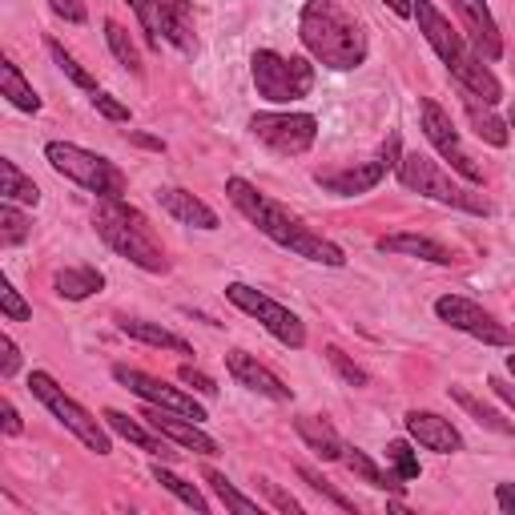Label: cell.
Returning <instances> with one entry per match:
<instances>
[{
    "instance_id": "obj_1",
    "label": "cell",
    "mask_w": 515,
    "mask_h": 515,
    "mask_svg": "<svg viewBox=\"0 0 515 515\" xmlns=\"http://www.w3.org/2000/svg\"><path fill=\"white\" fill-rule=\"evenodd\" d=\"M226 194H230V202L270 238V242H278V246H286V250H294L298 258H310V262H322V266H342L347 258H342V250L334 246V242H326L322 234H314L310 226H302L286 206H278V202H270L266 194H258L250 182H242V178H230L226 182Z\"/></svg>"
},
{
    "instance_id": "obj_2",
    "label": "cell",
    "mask_w": 515,
    "mask_h": 515,
    "mask_svg": "<svg viewBox=\"0 0 515 515\" xmlns=\"http://www.w3.org/2000/svg\"><path fill=\"white\" fill-rule=\"evenodd\" d=\"M298 37L310 57L330 69H359L367 61V33L338 0H306L298 17Z\"/></svg>"
},
{
    "instance_id": "obj_3",
    "label": "cell",
    "mask_w": 515,
    "mask_h": 515,
    "mask_svg": "<svg viewBox=\"0 0 515 515\" xmlns=\"http://www.w3.org/2000/svg\"><path fill=\"white\" fill-rule=\"evenodd\" d=\"M415 21H419L423 37L431 41V49L439 53V61L451 69V77H455L471 97H483V105H495V101L503 97L495 73L463 45V37L451 29V21L431 5V0H419V5H415Z\"/></svg>"
},
{
    "instance_id": "obj_4",
    "label": "cell",
    "mask_w": 515,
    "mask_h": 515,
    "mask_svg": "<svg viewBox=\"0 0 515 515\" xmlns=\"http://www.w3.org/2000/svg\"><path fill=\"white\" fill-rule=\"evenodd\" d=\"M93 226L97 234L105 238V246L121 258H129L133 266L149 270V274H161L169 262H165V250L157 246L149 222L141 218V210H133L129 202L121 198H101L97 214H93Z\"/></svg>"
},
{
    "instance_id": "obj_5",
    "label": "cell",
    "mask_w": 515,
    "mask_h": 515,
    "mask_svg": "<svg viewBox=\"0 0 515 515\" xmlns=\"http://www.w3.org/2000/svg\"><path fill=\"white\" fill-rule=\"evenodd\" d=\"M45 157H49V165L57 169L61 178L77 182L89 194H101V198H121L125 194V174H121V169L113 161H105V157L73 145V141H49L45 145Z\"/></svg>"
},
{
    "instance_id": "obj_6",
    "label": "cell",
    "mask_w": 515,
    "mask_h": 515,
    "mask_svg": "<svg viewBox=\"0 0 515 515\" xmlns=\"http://www.w3.org/2000/svg\"><path fill=\"white\" fill-rule=\"evenodd\" d=\"M399 178H403L407 190H415V194H423V198H435V202H443V206H455V210H467V214H487V210H491L475 190L455 186L447 169H443L439 161L423 157V153H407V157L399 161Z\"/></svg>"
},
{
    "instance_id": "obj_7",
    "label": "cell",
    "mask_w": 515,
    "mask_h": 515,
    "mask_svg": "<svg viewBox=\"0 0 515 515\" xmlns=\"http://www.w3.org/2000/svg\"><path fill=\"white\" fill-rule=\"evenodd\" d=\"M250 65H254L258 93L274 105H290V101H298L314 89V65L302 61V57H282L274 49H258Z\"/></svg>"
},
{
    "instance_id": "obj_8",
    "label": "cell",
    "mask_w": 515,
    "mask_h": 515,
    "mask_svg": "<svg viewBox=\"0 0 515 515\" xmlns=\"http://www.w3.org/2000/svg\"><path fill=\"white\" fill-rule=\"evenodd\" d=\"M29 391L89 447V451H97V455H109L113 447H109V435H105V427L77 403V399H69L65 395V387H57V379L53 375H45V371H33V379H29Z\"/></svg>"
},
{
    "instance_id": "obj_9",
    "label": "cell",
    "mask_w": 515,
    "mask_h": 515,
    "mask_svg": "<svg viewBox=\"0 0 515 515\" xmlns=\"http://www.w3.org/2000/svg\"><path fill=\"white\" fill-rule=\"evenodd\" d=\"M226 298L238 306V310H246L250 318H258L282 347H290V351H302L306 347V326H302V318L294 314V310H286V306H278L274 298H266L262 290H254V286H246V282H230L226 286Z\"/></svg>"
},
{
    "instance_id": "obj_10",
    "label": "cell",
    "mask_w": 515,
    "mask_h": 515,
    "mask_svg": "<svg viewBox=\"0 0 515 515\" xmlns=\"http://www.w3.org/2000/svg\"><path fill=\"white\" fill-rule=\"evenodd\" d=\"M250 133L278 157H298L314 145L318 137V121L310 113H254L250 117Z\"/></svg>"
},
{
    "instance_id": "obj_11",
    "label": "cell",
    "mask_w": 515,
    "mask_h": 515,
    "mask_svg": "<svg viewBox=\"0 0 515 515\" xmlns=\"http://www.w3.org/2000/svg\"><path fill=\"white\" fill-rule=\"evenodd\" d=\"M435 314H439L447 326H455V330H463V334L487 342V347H511V330H507L503 322H495L483 306H475L471 298L443 294V298L435 302Z\"/></svg>"
},
{
    "instance_id": "obj_12",
    "label": "cell",
    "mask_w": 515,
    "mask_h": 515,
    "mask_svg": "<svg viewBox=\"0 0 515 515\" xmlns=\"http://www.w3.org/2000/svg\"><path fill=\"white\" fill-rule=\"evenodd\" d=\"M113 379H117L125 391H133L137 399L153 403V407L190 415L194 423L206 419V407H198L194 395H186V391H178V387H169V383H161V379H153V375H145V371H137V367H113Z\"/></svg>"
},
{
    "instance_id": "obj_13",
    "label": "cell",
    "mask_w": 515,
    "mask_h": 515,
    "mask_svg": "<svg viewBox=\"0 0 515 515\" xmlns=\"http://www.w3.org/2000/svg\"><path fill=\"white\" fill-rule=\"evenodd\" d=\"M423 133H427V141H431V145L451 161L455 174H463L471 186H479V182H483V169L471 161V153L463 149V141H459V133H455L451 117H447L435 101H423Z\"/></svg>"
},
{
    "instance_id": "obj_14",
    "label": "cell",
    "mask_w": 515,
    "mask_h": 515,
    "mask_svg": "<svg viewBox=\"0 0 515 515\" xmlns=\"http://www.w3.org/2000/svg\"><path fill=\"white\" fill-rule=\"evenodd\" d=\"M451 5H455L459 21H463L471 45H475L487 61H499V57H503V37H499V25H495V17H491V9H487V0H451Z\"/></svg>"
},
{
    "instance_id": "obj_15",
    "label": "cell",
    "mask_w": 515,
    "mask_h": 515,
    "mask_svg": "<svg viewBox=\"0 0 515 515\" xmlns=\"http://www.w3.org/2000/svg\"><path fill=\"white\" fill-rule=\"evenodd\" d=\"M387 174V161H363V165H347V169H318L314 182L338 198H355V194H371Z\"/></svg>"
},
{
    "instance_id": "obj_16",
    "label": "cell",
    "mask_w": 515,
    "mask_h": 515,
    "mask_svg": "<svg viewBox=\"0 0 515 515\" xmlns=\"http://www.w3.org/2000/svg\"><path fill=\"white\" fill-rule=\"evenodd\" d=\"M145 419H149V427L161 431L169 443H178V447H186V451H198V455H218V443H214L190 415L153 407V411H145Z\"/></svg>"
},
{
    "instance_id": "obj_17",
    "label": "cell",
    "mask_w": 515,
    "mask_h": 515,
    "mask_svg": "<svg viewBox=\"0 0 515 515\" xmlns=\"http://www.w3.org/2000/svg\"><path fill=\"white\" fill-rule=\"evenodd\" d=\"M226 367H230V375L238 379V387H246V391H254V395H266V399H274V403H290L294 399V391L270 371V367H262L254 355H246V351H230L226 355Z\"/></svg>"
},
{
    "instance_id": "obj_18",
    "label": "cell",
    "mask_w": 515,
    "mask_h": 515,
    "mask_svg": "<svg viewBox=\"0 0 515 515\" xmlns=\"http://www.w3.org/2000/svg\"><path fill=\"white\" fill-rule=\"evenodd\" d=\"M407 435H411L419 447L439 451V455L463 451V439H459V431L451 427V419L431 415V411H411V415H407Z\"/></svg>"
},
{
    "instance_id": "obj_19",
    "label": "cell",
    "mask_w": 515,
    "mask_h": 515,
    "mask_svg": "<svg viewBox=\"0 0 515 515\" xmlns=\"http://www.w3.org/2000/svg\"><path fill=\"white\" fill-rule=\"evenodd\" d=\"M157 202H161V210L169 214V218H178L182 226H198V230H218V214L202 202V198H194L190 190H178V186H165V190H157Z\"/></svg>"
},
{
    "instance_id": "obj_20",
    "label": "cell",
    "mask_w": 515,
    "mask_h": 515,
    "mask_svg": "<svg viewBox=\"0 0 515 515\" xmlns=\"http://www.w3.org/2000/svg\"><path fill=\"white\" fill-rule=\"evenodd\" d=\"M157 17H161V37L165 41H174L182 53H194L198 49L190 0H157Z\"/></svg>"
},
{
    "instance_id": "obj_21",
    "label": "cell",
    "mask_w": 515,
    "mask_h": 515,
    "mask_svg": "<svg viewBox=\"0 0 515 515\" xmlns=\"http://www.w3.org/2000/svg\"><path fill=\"white\" fill-rule=\"evenodd\" d=\"M105 423L121 435V439H129L133 447H141V451H149L153 459H174L178 451L165 443V435L161 431H145L137 419H129V415H121V411H105Z\"/></svg>"
},
{
    "instance_id": "obj_22",
    "label": "cell",
    "mask_w": 515,
    "mask_h": 515,
    "mask_svg": "<svg viewBox=\"0 0 515 515\" xmlns=\"http://www.w3.org/2000/svg\"><path fill=\"white\" fill-rule=\"evenodd\" d=\"M379 250L383 254H407V258H423V262H435V266H451V250L439 246L435 238H423V234H391V238H379Z\"/></svg>"
},
{
    "instance_id": "obj_23",
    "label": "cell",
    "mask_w": 515,
    "mask_h": 515,
    "mask_svg": "<svg viewBox=\"0 0 515 515\" xmlns=\"http://www.w3.org/2000/svg\"><path fill=\"white\" fill-rule=\"evenodd\" d=\"M101 286H105V274L93 270V266H65V270L53 274V290L61 298H69V302H81L89 294H101Z\"/></svg>"
},
{
    "instance_id": "obj_24",
    "label": "cell",
    "mask_w": 515,
    "mask_h": 515,
    "mask_svg": "<svg viewBox=\"0 0 515 515\" xmlns=\"http://www.w3.org/2000/svg\"><path fill=\"white\" fill-rule=\"evenodd\" d=\"M121 330L137 342H145V347H161V351H178V355H194V347L186 338H178L174 330H165L157 322H145V318H121Z\"/></svg>"
},
{
    "instance_id": "obj_25",
    "label": "cell",
    "mask_w": 515,
    "mask_h": 515,
    "mask_svg": "<svg viewBox=\"0 0 515 515\" xmlns=\"http://www.w3.org/2000/svg\"><path fill=\"white\" fill-rule=\"evenodd\" d=\"M294 427H298L302 443H306L314 455H322V459H342V439H338V431H334L326 419H318V415H302Z\"/></svg>"
},
{
    "instance_id": "obj_26",
    "label": "cell",
    "mask_w": 515,
    "mask_h": 515,
    "mask_svg": "<svg viewBox=\"0 0 515 515\" xmlns=\"http://www.w3.org/2000/svg\"><path fill=\"white\" fill-rule=\"evenodd\" d=\"M0 93H5L17 109H25V113H37L41 109V97L33 93V85L21 77V69L13 65V61H0Z\"/></svg>"
},
{
    "instance_id": "obj_27",
    "label": "cell",
    "mask_w": 515,
    "mask_h": 515,
    "mask_svg": "<svg viewBox=\"0 0 515 515\" xmlns=\"http://www.w3.org/2000/svg\"><path fill=\"white\" fill-rule=\"evenodd\" d=\"M0 194H5V202H25V206H37V198H41L33 178H25L17 161H9V157H0Z\"/></svg>"
},
{
    "instance_id": "obj_28",
    "label": "cell",
    "mask_w": 515,
    "mask_h": 515,
    "mask_svg": "<svg viewBox=\"0 0 515 515\" xmlns=\"http://www.w3.org/2000/svg\"><path fill=\"white\" fill-rule=\"evenodd\" d=\"M342 463H347L359 479H367L371 487H379V491H403V479L399 475H387V471H379L359 447H342Z\"/></svg>"
},
{
    "instance_id": "obj_29",
    "label": "cell",
    "mask_w": 515,
    "mask_h": 515,
    "mask_svg": "<svg viewBox=\"0 0 515 515\" xmlns=\"http://www.w3.org/2000/svg\"><path fill=\"white\" fill-rule=\"evenodd\" d=\"M153 479H157V483H161L165 491H174V495H178V499H182L186 507H194L198 515H206V511H210V503H206V495H202V491H198L194 483H186L182 475H174V471H169V467H161V463H153Z\"/></svg>"
},
{
    "instance_id": "obj_30",
    "label": "cell",
    "mask_w": 515,
    "mask_h": 515,
    "mask_svg": "<svg viewBox=\"0 0 515 515\" xmlns=\"http://www.w3.org/2000/svg\"><path fill=\"white\" fill-rule=\"evenodd\" d=\"M467 121H471V129H475L487 145H507V125H503L491 109H479V97H471V93H467Z\"/></svg>"
},
{
    "instance_id": "obj_31",
    "label": "cell",
    "mask_w": 515,
    "mask_h": 515,
    "mask_svg": "<svg viewBox=\"0 0 515 515\" xmlns=\"http://www.w3.org/2000/svg\"><path fill=\"white\" fill-rule=\"evenodd\" d=\"M206 483L214 487V495L230 507V511H238V515H258V499H250V495H242L222 471H214V467H206Z\"/></svg>"
},
{
    "instance_id": "obj_32",
    "label": "cell",
    "mask_w": 515,
    "mask_h": 515,
    "mask_svg": "<svg viewBox=\"0 0 515 515\" xmlns=\"http://www.w3.org/2000/svg\"><path fill=\"white\" fill-rule=\"evenodd\" d=\"M105 41H109V49H113V57L133 73V77H141V53H137V45H133V37L117 25V21H105Z\"/></svg>"
},
{
    "instance_id": "obj_33",
    "label": "cell",
    "mask_w": 515,
    "mask_h": 515,
    "mask_svg": "<svg viewBox=\"0 0 515 515\" xmlns=\"http://www.w3.org/2000/svg\"><path fill=\"white\" fill-rule=\"evenodd\" d=\"M451 399H455V403H459V407H463V411H467L471 419H479L483 427H491V431H499V435H511V431H515V427H511V423H507V419H503L499 411L483 407V403H479L475 395H467L463 387H451Z\"/></svg>"
},
{
    "instance_id": "obj_34",
    "label": "cell",
    "mask_w": 515,
    "mask_h": 515,
    "mask_svg": "<svg viewBox=\"0 0 515 515\" xmlns=\"http://www.w3.org/2000/svg\"><path fill=\"white\" fill-rule=\"evenodd\" d=\"M25 238H29V218L17 210V202H5V206H0V242L21 246Z\"/></svg>"
},
{
    "instance_id": "obj_35",
    "label": "cell",
    "mask_w": 515,
    "mask_h": 515,
    "mask_svg": "<svg viewBox=\"0 0 515 515\" xmlns=\"http://www.w3.org/2000/svg\"><path fill=\"white\" fill-rule=\"evenodd\" d=\"M49 57L57 61V69H61V73H65L73 85H81V89L97 93V81H93V77H89V73L77 65V57H73V53H65V49H61V41H49Z\"/></svg>"
},
{
    "instance_id": "obj_36",
    "label": "cell",
    "mask_w": 515,
    "mask_h": 515,
    "mask_svg": "<svg viewBox=\"0 0 515 515\" xmlns=\"http://www.w3.org/2000/svg\"><path fill=\"white\" fill-rule=\"evenodd\" d=\"M125 5L137 13L141 29H145V41L157 49L161 45V17H157V0H125Z\"/></svg>"
},
{
    "instance_id": "obj_37",
    "label": "cell",
    "mask_w": 515,
    "mask_h": 515,
    "mask_svg": "<svg viewBox=\"0 0 515 515\" xmlns=\"http://www.w3.org/2000/svg\"><path fill=\"white\" fill-rule=\"evenodd\" d=\"M326 359H330V367L338 371V379L347 383V387H367V383H371V379H367V371H363L359 363H351V359L342 355L338 347H326Z\"/></svg>"
},
{
    "instance_id": "obj_38",
    "label": "cell",
    "mask_w": 515,
    "mask_h": 515,
    "mask_svg": "<svg viewBox=\"0 0 515 515\" xmlns=\"http://www.w3.org/2000/svg\"><path fill=\"white\" fill-rule=\"evenodd\" d=\"M0 310H5V318L9 322H29L33 318V310L25 306V298L13 290V282L9 278H0Z\"/></svg>"
},
{
    "instance_id": "obj_39",
    "label": "cell",
    "mask_w": 515,
    "mask_h": 515,
    "mask_svg": "<svg viewBox=\"0 0 515 515\" xmlns=\"http://www.w3.org/2000/svg\"><path fill=\"white\" fill-rule=\"evenodd\" d=\"M387 459L395 463V471H399V479H403V483H411V479H419V459L411 455V447H407L403 439H395V443H387Z\"/></svg>"
},
{
    "instance_id": "obj_40",
    "label": "cell",
    "mask_w": 515,
    "mask_h": 515,
    "mask_svg": "<svg viewBox=\"0 0 515 515\" xmlns=\"http://www.w3.org/2000/svg\"><path fill=\"white\" fill-rule=\"evenodd\" d=\"M298 475H302V479H306V483H310V487H314L318 495H326V499H330L334 507H342V511H355V503H351L347 495H342V491H338L334 483H326V479H322L318 471H310V467H298Z\"/></svg>"
},
{
    "instance_id": "obj_41",
    "label": "cell",
    "mask_w": 515,
    "mask_h": 515,
    "mask_svg": "<svg viewBox=\"0 0 515 515\" xmlns=\"http://www.w3.org/2000/svg\"><path fill=\"white\" fill-rule=\"evenodd\" d=\"M0 355H5V359H0V375L13 379L21 371V351H17V342L9 334H0Z\"/></svg>"
},
{
    "instance_id": "obj_42",
    "label": "cell",
    "mask_w": 515,
    "mask_h": 515,
    "mask_svg": "<svg viewBox=\"0 0 515 515\" xmlns=\"http://www.w3.org/2000/svg\"><path fill=\"white\" fill-rule=\"evenodd\" d=\"M258 483H262V491L274 499V507H278V511H286V515H302V503H298L294 495H286L278 483H270V479H258Z\"/></svg>"
},
{
    "instance_id": "obj_43",
    "label": "cell",
    "mask_w": 515,
    "mask_h": 515,
    "mask_svg": "<svg viewBox=\"0 0 515 515\" xmlns=\"http://www.w3.org/2000/svg\"><path fill=\"white\" fill-rule=\"evenodd\" d=\"M49 5H53V13L57 17H65L69 25H85V0H49Z\"/></svg>"
},
{
    "instance_id": "obj_44",
    "label": "cell",
    "mask_w": 515,
    "mask_h": 515,
    "mask_svg": "<svg viewBox=\"0 0 515 515\" xmlns=\"http://www.w3.org/2000/svg\"><path fill=\"white\" fill-rule=\"evenodd\" d=\"M93 105H97L109 121H129V105H121V101L109 97V93H93Z\"/></svg>"
},
{
    "instance_id": "obj_45",
    "label": "cell",
    "mask_w": 515,
    "mask_h": 515,
    "mask_svg": "<svg viewBox=\"0 0 515 515\" xmlns=\"http://www.w3.org/2000/svg\"><path fill=\"white\" fill-rule=\"evenodd\" d=\"M178 379H182V383H190V387H194V391H202V395H214V391H218V387H214V379H210V375H202V371H194V367H182V371H178Z\"/></svg>"
},
{
    "instance_id": "obj_46",
    "label": "cell",
    "mask_w": 515,
    "mask_h": 515,
    "mask_svg": "<svg viewBox=\"0 0 515 515\" xmlns=\"http://www.w3.org/2000/svg\"><path fill=\"white\" fill-rule=\"evenodd\" d=\"M495 503H499L503 511H515V483H499V487H495Z\"/></svg>"
},
{
    "instance_id": "obj_47",
    "label": "cell",
    "mask_w": 515,
    "mask_h": 515,
    "mask_svg": "<svg viewBox=\"0 0 515 515\" xmlns=\"http://www.w3.org/2000/svg\"><path fill=\"white\" fill-rule=\"evenodd\" d=\"M5 435H21V415L13 403H5Z\"/></svg>"
},
{
    "instance_id": "obj_48",
    "label": "cell",
    "mask_w": 515,
    "mask_h": 515,
    "mask_svg": "<svg viewBox=\"0 0 515 515\" xmlns=\"http://www.w3.org/2000/svg\"><path fill=\"white\" fill-rule=\"evenodd\" d=\"M491 387H495V395H499L507 407H515V387H511V383H503V379H491Z\"/></svg>"
},
{
    "instance_id": "obj_49",
    "label": "cell",
    "mask_w": 515,
    "mask_h": 515,
    "mask_svg": "<svg viewBox=\"0 0 515 515\" xmlns=\"http://www.w3.org/2000/svg\"><path fill=\"white\" fill-rule=\"evenodd\" d=\"M387 5H391L395 17H415V5H411V0H387Z\"/></svg>"
},
{
    "instance_id": "obj_50",
    "label": "cell",
    "mask_w": 515,
    "mask_h": 515,
    "mask_svg": "<svg viewBox=\"0 0 515 515\" xmlns=\"http://www.w3.org/2000/svg\"><path fill=\"white\" fill-rule=\"evenodd\" d=\"M129 137H133L137 145H145V149H157V153L165 149V141H157V137H145V133H129Z\"/></svg>"
},
{
    "instance_id": "obj_51",
    "label": "cell",
    "mask_w": 515,
    "mask_h": 515,
    "mask_svg": "<svg viewBox=\"0 0 515 515\" xmlns=\"http://www.w3.org/2000/svg\"><path fill=\"white\" fill-rule=\"evenodd\" d=\"M507 371H511V375H515V355H511V359H507Z\"/></svg>"
},
{
    "instance_id": "obj_52",
    "label": "cell",
    "mask_w": 515,
    "mask_h": 515,
    "mask_svg": "<svg viewBox=\"0 0 515 515\" xmlns=\"http://www.w3.org/2000/svg\"><path fill=\"white\" fill-rule=\"evenodd\" d=\"M511 129H515V113H511Z\"/></svg>"
}]
</instances>
